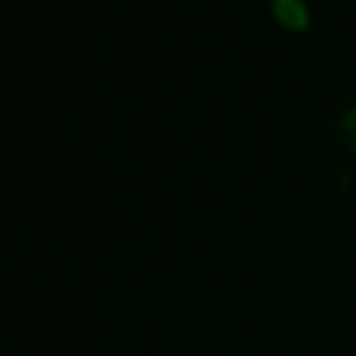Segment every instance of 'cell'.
I'll return each mask as SVG.
<instances>
[{
    "mask_svg": "<svg viewBox=\"0 0 356 356\" xmlns=\"http://www.w3.org/2000/svg\"><path fill=\"white\" fill-rule=\"evenodd\" d=\"M339 131H342V139L356 150V108H345L339 114Z\"/></svg>",
    "mask_w": 356,
    "mask_h": 356,
    "instance_id": "2",
    "label": "cell"
},
{
    "mask_svg": "<svg viewBox=\"0 0 356 356\" xmlns=\"http://www.w3.org/2000/svg\"><path fill=\"white\" fill-rule=\"evenodd\" d=\"M273 14L286 28H306L309 22V8L303 0H273Z\"/></svg>",
    "mask_w": 356,
    "mask_h": 356,
    "instance_id": "1",
    "label": "cell"
}]
</instances>
